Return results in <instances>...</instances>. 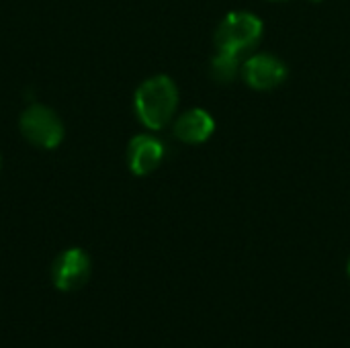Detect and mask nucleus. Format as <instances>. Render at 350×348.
I'll list each match as a JSON object with an SVG mask.
<instances>
[{
  "label": "nucleus",
  "mask_w": 350,
  "mask_h": 348,
  "mask_svg": "<svg viewBox=\"0 0 350 348\" xmlns=\"http://www.w3.org/2000/svg\"><path fill=\"white\" fill-rule=\"evenodd\" d=\"M92 275V260L82 248H68L59 252L51 265V281L57 291H78Z\"/></svg>",
  "instance_id": "20e7f679"
},
{
  "label": "nucleus",
  "mask_w": 350,
  "mask_h": 348,
  "mask_svg": "<svg viewBox=\"0 0 350 348\" xmlns=\"http://www.w3.org/2000/svg\"><path fill=\"white\" fill-rule=\"evenodd\" d=\"M262 21L256 14L246 10L230 12L224 16L215 31V51L242 57L248 49L256 47V43L262 37Z\"/></svg>",
  "instance_id": "f03ea898"
},
{
  "label": "nucleus",
  "mask_w": 350,
  "mask_h": 348,
  "mask_svg": "<svg viewBox=\"0 0 350 348\" xmlns=\"http://www.w3.org/2000/svg\"><path fill=\"white\" fill-rule=\"evenodd\" d=\"M347 273H349V279H350V258H349V265H347Z\"/></svg>",
  "instance_id": "1a4fd4ad"
},
{
  "label": "nucleus",
  "mask_w": 350,
  "mask_h": 348,
  "mask_svg": "<svg viewBox=\"0 0 350 348\" xmlns=\"http://www.w3.org/2000/svg\"><path fill=\"white\" fill-rule=\"evenodd\" d=\"M18 129L23 137L43 150H53L64 142L66 127L59 119V115L45 105L33 103L29 105L18 119Z\"/></svg>",
  "instance_id": "7ed1b4c3"
},
{
  "label": "nucleus",
  "mask_w": 350,
  "mask_h": 348,
  "mask_svg": "<svg viewBox=\"0 0 350 348\" xmlns=\"http://www.w3.org/2000/svg\"><path fill=\"white\" fill-rule=\"evenodd\" d=\"M174 137L183 144H203L207 142L215 131V119L205 109H189L174 121Z\"/></svg>",
  "instance_id": "0eeeda50"
},
{
  "label": "nucleus",
  "mask_w": 350,
  "mask_h": 348,
  "mask_svg": "<svg viewBox=\"0 0 350 348\" xmlns=\"http://www.w3.org/2000/svg\"><path fill=\"white\" fill-rule=\"evenodd\" d=\"M240 57L230 55V53H221L215 51L213 59H211V78L219 84H230L236 80L238 72H240Z\"/></svg>",
  "instance_id": "6e6552de"
},
{
  "label": "nucleus",
  "mask_w": 350,
  "mask_h": 348,
  "mask_svg": "<svg viewBox=\"0 0 350 348\" xmlns=\"http://www.w3.org/2000/svg\"><path fill=\"white\" fill-rule=\"evenodd\" d=\"M133 107L142 125L152 131L164 129L178 107V88L174 80L164 74L144 80L135 90Z\"/></svg>",
  "instance_id": "f257e3e1"
},
{
  "label": "nucleus",
  "mask_w": 350,
  "mask_h": 348,
  "mask_svg": "<svg viewBox=\"0 0 350 348\" xmlns=\"http://www.w3.org/2000/svg\"><path fill=\"white\" fill-rule=\"evenodd\" d=\"M310 2H316V4H318V2H322V0H310Z\"/></svg>",
  "instance_id": "9d476101"
},
{
  "label": "nucleus",
  "mask_w": 350,
  "mask_h": 348,
  "mask_svg": "<svg viewBox=\"0 0 350 348\" xmlns=\"http://www.w3.org/2000/svg\"><path fill=\"white\" fill-rule=\"evenodd\" d=\"M273 2H285V0H273Z\"/></svg>",
  "instance_id": "9b49d317"
},
{
  "label": "nucleus",
  "mask_w": 350,
  "mask_h": 348,
  "mask_svg": "<svg viewBox=\"0 0 350 348\" xmlns=\"http://www.w3.org/2000/svg\"><path fill=\"white\" fill-rule=\"evenodd\" d=\"M164 160V146L158 137L139 133L127 146V166L135 176L152 174Z\"/></svg>",
  "instance_id": "423d86ee"
},
{
  "label": "nucleus",
  "mask_w": 350,
  "mask_h": 348,
  "mask_svg": "<svg viewBox=\"0 0 350 348\" xmlns=\"http://www.w3.org/2000/svg\"><path fill=\"white\" fill-rule=\"evenodd\" d=\"M0 164H2V158H0Z\"/></svg>",
  "instance_id": "f8f14e48"
},
{
  "label": "nucleus",
  "mask_w": 350,
  "mask_h": 348,
  "mask_svg": "<svg viewBox=\"0 0 350 348\" xmlns=\"http://www.w3.org/2000/svg\"><path fill=\"white\" fill-rule=\"evenodd\" d=\"M242 78L254 90H273L287 78V66L273 53H254L242 64Z\"/></svg>",
  "instance_id": "39448f33"
}]
</instances>
